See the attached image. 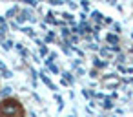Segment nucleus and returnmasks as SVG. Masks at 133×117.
I'll list each match as a JSON object with an SVG mask.
<instances>
[{
    "label": "nucleus",
    "mask_w": 133,
    "mask_h": 117,
    "mask_svg": "<svg viewBox=\"0 0 133 117\" xmlns=\"http://www.w3.org/2000/svg\"><path fill=\"white\" fill-rule=\"evenodd\" d=\"M17 112H20V106L13 99H6L2 104H0V115L2 117H13Z\"/></svg>",
    "instance_id": "f257e3e1"
}]
</instances>
